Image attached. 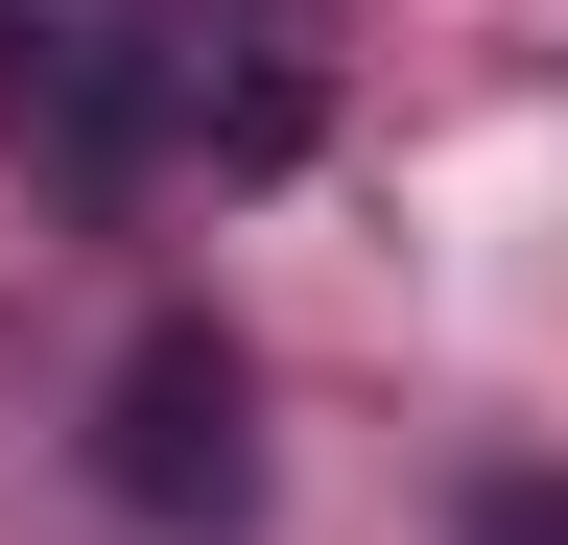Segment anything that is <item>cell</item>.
Segmentation results:
<instances>
[{"mask_svg":"<svg viewBox=\"0 0 568 545\" xmlns=\"http://www.w3.org/2000/svg\"><path fill=\"white\" fill-rule=\"evenodd\" d=\"M95 474H119L142 522H237V498H261L237 356H213V332H142V356H119V403H95Z\"/></svg>","mask_w":568,"mask_h":545,"instance_id":"6da1fadb","label":"cell"},{"mask_svg":"<svg viewBox=\"0 0 568 545\" xmlns=\"http://www.w3.org/2000/svg\"><path fill=\"white\" fill-rule=\"evenodd\" d=\"M474 545H568V474H497V498H474Z\"/></svg>","mask_w":568,"mask_h":545,"instance_id":"3957f363","label":"cell"},{"mask_svg":"<svg viewBox=\"0 0 568 545\" xmlns=\"http://www.w3.org/2000/svg\"><path fill=\"white\" fill-rule=\"evenodd\" d=\"M142 119H166V95L119 72V24H48V0H0V143H48V166H119Z\"/></svg>","mask_w":568,"mask_h":545,"instance_id":"7a4b0ae2","label":"cell"}]
</instances>
